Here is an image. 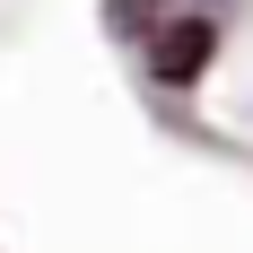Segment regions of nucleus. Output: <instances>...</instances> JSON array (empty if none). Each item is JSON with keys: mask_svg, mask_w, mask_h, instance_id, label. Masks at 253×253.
<instances>
[{"mask_svg": "<svg viewBox=\"0 0 253 253\" xmlns=\"http://www.w3.org/2000/svg\"><path fill=\"white\" fill-rule=\"evenodd\" d=\"M210 18H175V26H157V44H149V70L166 79V87H183V79H201V61H210Z\"/></svg>", "mask_w": 253, "mask_h": 253, "instance_id": "obj_1", "label": "nucleus"}]
</instances>
